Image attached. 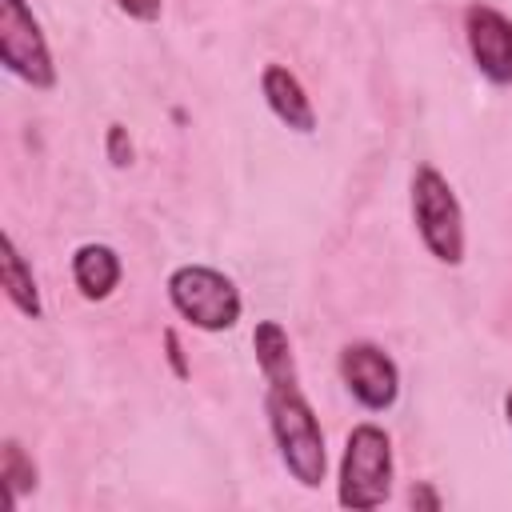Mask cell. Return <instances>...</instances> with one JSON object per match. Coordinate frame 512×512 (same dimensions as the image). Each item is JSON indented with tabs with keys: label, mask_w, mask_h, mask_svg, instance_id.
Masks as SVG:
<instances>
[{
	"label": "cell",
	"mask_w": 512,
	"mask_h": 512,
	"mask_svg": "<svg viewBox=\"0 0 512 512\" xmlns=\"http://www.w3.org/2000/svg\"><path fill=\"white\" fill-rule=\"evenodd\" d=\"M104 152L116 168H128L132 164V140H128V128L124 124H108V136H104Z\"/></svg>",
	"instance_id": "obj_12"
},
{
	"label": "cell",
	"mask_w": 512,
	"mask_h": 512,
	"mask_svg": "<svg viewBox=\"0 0 512 512\" xmlns=\"http://www.w3.org/2000/svg\"><path fill=\"white\" fill-rule=\"evenodd\" d=\"M464 40H468V52H472V64L476 72L488 80V84H512V20L476 0L464 8Z\"/></svg>",
	"instance_id": "obj_7"
},
{
	"label": "cell",
	"mask_w": 512,
	"mask_h": 512,
	"mask_svg": "<svg viewBox=\"0 0 512 512\" xmlns=\"http://www.w3.org/2000/svg\"><path fill=\"white\" fill-rule=\"evenodd\" d=\"M116 8L124 16H132V20H140V24L160 20V0H116Z\"/></svg>",
	"instance_id": "obj_14"
},
{
	"label": "cell",
	"mask_w": 512,
	"mask_h": 512,
	"mask_svg": "<svg viewBox=\"0 0 512 512\" xmlns=\"http://www.w3.org/2000/svg\"><path fill=\"white\" fill-rule=\"evenodd\" d=\"M0 480L8 484V500H12V504H20V496L36 488V464H32V456L20 448V440H4Z\"/></svg>",
	"instance_id": "obj_11"
},
{
	"label": "cell",
	"mask_w": 512,
	"mask_h": 512,
	"mask_svg": "<svg viewBox=\"0 0 512 512\" xmlns=\"http://www.w3.org/2000/svg\"><path fill=\"white\" fill-rule=\"evenodd\" d=\"M392 492V440L380 424H356L340 460V504L368 512L380 508Z\"/></svg>",
	"instance_id": "obj_2"
},
{
	"label": "cell",
	"mask_w": 512,
	"mask_h": 512,
	"mask_svg": "<svg viewBox=\"0 0 512 512\" xmlns=\"http://www.w3.org/2000/svg\"><path fill=\"white\" fill-rule=\"evenodd\" d=\"M264 412H268L276 452H280L284 468L292 472V480L304 488H320V480L328 472L324 428H320L308 396L300 392L296 364L280 368V372H264Z\"/></svg>",
	"instance_id": "obj_1"
},
{
	"label": "cell",
	"mask_w": 512,
	"mask_h": 512,
	"mask_svg": "<svg viewBox=\"0 0 512 512\" xmlns=\"http://www.w3.org/2000/svg\"><path fill=\"white\" fill-rule=\"evenodd\" d=\"M172 308L200 332H228L240 320V292L236 284L208 268V264H180L168 276Z\"/></svg>",
	"instance_id": "obj_4"
},
{
	"label": "cell",
	"mask_w": 512,
	"mask_h": 512,
	"mask_svg": "<svg viewBox=\"0 0 512 512\" xmlns=\"http://www.w3.org/2000/svg\"><path fill=\"white\" fill-rule=\"evenodd\" d=\"M260 92H264V104L272 108V116H276L284 128H292V132H300V136H308V132L316 128L312 100H308V92H304V84L296 80L292 68L268 64V68L260 72Z\"/></svg>",
	"instance_id": "obj_8"
},
{
	"label": "cell",
	"mask_w": 512,
	"mask_h": 512,
	"mask_svg": "<svg viewBox=\"0 0 512 512\" xmlns=\"http://www.w3.org/2000/svg\"><path fill=\"white\" fill-rule=\"evenodd\" d=\"M164 352H168V364H172V372H176L180 380H188V376H192V368H188V360H184V344H180L176 328H164Z\"/></svg>",
	"instance_id": "obj_13"
},
{
	"label": "cell",
	"mask_w": 512,
	"mask_h": 512,
	"mask_svg": "<svg viewBox=\"0 0 512 512\" xmlns=\"http://www.w3.org/2000/svg\"><path fill=\"white\" fill-rule=\"evenodd\" d=\"M124 276V264L116 248L108 244H80L72 252V284L80 288L84 300H108Z\"/></svg>",
	"instance_id": "obj_9"
},
{
	"label": "cell",
	"mask_w": 512,
	"mask_h": 512,
	"mask_svg": "<svg viewBox=\"0 0 512 512\" xmlns=\"http://www.w3.org/2000/svg\"><path fill=\"white\" fill-rule=\"evenodd\" d=\"M408 500H412V508H432V512H436V508H440V496H436V492H432V488H428V484H416V488H412V496H408Z\"/></svg>",
	"instance_id": "obj_15"
},
{
	"label": "cell",
	"mask_w": 512,
	"mask_h": 512,
	"mask_svg": "<svg viewBox=\"0 0 512 512\" xmlns=\"http://www.w3.org/2000/svg\"><path fill=\"white\" fill-rule=\"evenodd\" d=\"M340 380H344V388L368 412H384L400 396V368H396V360L380 344H368V340H356V344L340 348Z\"/></svg>",
	"instance_id": "obj_6"
},
{
	"label": "cell",
	"mask_w": 512,
	"mask_h": 512,
	"mask_svg": "<svg viewBox=\"0 0 512 512\" xmlns=\"http://www.w3.org/2000/svg\"><path fill=\"white\" fill-rule=\"evenodd\" d=\"M0 64L32 88L56 84V64H52L48 40L24 0H0Z\"/></svg>",
	"instance_id": "obj_5"
},
{
	"label": "cell",
	"mask_w": 512,
	"mask_h": 512,
	"mask_svg": "<svg viewBox=\"0 0 512 512\" xmlns=\"http://www.w3.org/2000/svg\"><path fill=\"white\" fill-rule=\"evenodd\" d=\"M4 264H0V280H4V292H8V300L24 312V316H32V320H40V312H44V304H40V288H36V276H32V268H28V260H24V252L16 248V240L4 232Z\"/></svg>",
	"instance_id": "obj_10"
},
{
	"label": "cell",
	"mask_w": 512,
	"mask_h": 512,
	"mask_svg": "<svg viewBox=\"0 0 512 512\" xmlns=\"http://www.w3.org/2000/svg\"><path fill=\"white\" fill-rule=\"evenodd\" d=\"M412 220H416L424 248L440 264L464 260V208H460L452 184L432 164H420L412 172Z\"/></svg>",
	"instance_id": "obj_3"
},
{
	"label": "cell",
	"mask_w": 512,
	"mask_h": 512,
	"mask_svg": "<svg viewBox=\"0 0 512 512\" xmlns=\"http://www.w3.org/2000/svg\"><path fill=\"white\" fill-rule=\"evenodd\" d=\"M504 416H508V428H512V392L504 396Z\"/></svg>",
	"instance_id": "obj_16"
}]
</instances>
